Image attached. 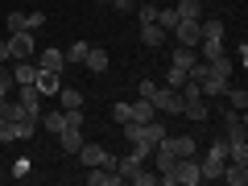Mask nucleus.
<instances>
[{
    "label": "nucleus",
    "mask_w": 248,
    "mask_h": 186,
    "mask_svg": "<svg viewBox=\"0 0 248 186\" xmlns=\"http://www.w3.org/2000/svg\"><path fill=\"white\" fill-rule=\"evenodd\" d=\"M153 182H157V174H145V170H141V174H137V182H133V186H153Z\"/></svg>",
    "instance_id": "nucleus-35"
},
{
    "label": "nucleus",
    "mask_w": 248,
    "mask_h": 186,
    "mask_svg": "<svg viewBox=\"0 0 248 186\" xmlns=\"http://www.w3.org/2000/svg\"><path fill=\"white\" fill-rule=\"evenodd\" d=\"M174 182L178 186H199V161L195 157H178L174 161Z\"/></svg>",
    "instance_id": "nucleus-6"
},
{
    "label": "nucleus",
    "mask_w": 248,
    "mask_h": 186,
    "mask_svg": "<svg viewBox=\"0 0 248 186\" xmlns=\"http://www.w3.org/2000/svg\"><path fill=\"white\" fill-rule=\"evenodd\" d=\"M87 50H91L87 42H71V46H66L62 54H66V62H83V58H87Z\"/></svg>",
    "instance_id": "nucleus-26"
},
{
    "label": "nucleus",
    "mask_w": 248,
    "mask_h": 186,
    "mask_svg": "<svg viewBox=\"0 0 248 186\" xmlns=\"http://www.w3.org/2000/svg\"><path fill=\"white\" fill-rule=\"evenodd\" d=\"M199 29H203V37H223V17H203Z\"/></svg>",
    "instance_id": "nucleus-23"
},
{
    "label": "nucleus",
    "mask_w": 248,
    "mask_h": 186,
    "mask_svg": "<svg viewBox=\"0 0 248 186\" xmlns=\"http://www.w3.org/2000/svg\"><path fill=\"white\" fill-rule=\"evenodd\" d=\"M0 62H9V42H0Z\"/></svg>",
    "instance_id": "nucleus-36"
},
{
    "label": "nucleus",
    "mask_w": 248,
    "mask_h": 186,
    "mask_svg": "<svg viewBox=\"0 0 248 186\" xmlns=\"http://www.w3.org/2000/svg\"><path fill=\"white\" fill-rule=\"evenodd\" d=\"M37 91H42V95H58V87H62V83H58V71H42V66H37Z\"/></svg>",
    "instance_id": "nucleus-11"
},
{
    "label": "nucleus",
    "mask_w": 248,
    "mask_h": 186,
    "mask_svg": "<svg viewBox=\"0 0 248 186\" xmlns=\"http://www.w3.org/2000/svg\"><path fill=\"white\" fill-rule=\"evenodd\" d=\"M161 141H166L170 149H174V157H195V153H199V141H195L190 133H174V137L166 133Z\"/></svg>",
    "instance_id": "nucleus-5"
},
{
    "label": "nucleus",
    "mask_w": 248,
    "mask_h": 186,
    "mask_svg": "<svg viewBox=\"0 0 248 186\" xmlns=\"http://www.w3.org/2000/svg\"><path fill=\"white\" fill-rule=\"evenodd\" d=\"M62 66H66V54L46 46V50H42V71H58V75H62Z\"/></svg>",
    "instance_id": "nucleus-18"
},
{
    "label": "nucleus",
    "mask_w": 248,
    "mask_h": 186,
    "mask_svg": "<svg viewBox=\"0 0 248 186\" xmlns=\"http://www.w3.org/2000/svg\"><path fill=\"white\" fill-rule=\"evenodd\" d=\"M13 178H29V161H25V157H21L17 166H13Z\"/></svg>",
    "instance_id": "nucleus-34"
},
{
    "label": "nucleus",
    "mask_w": 248,
    "mask_h": 186,
    "mask_svg": "<svg viewBox=\"0 0 248 186\" xmlns=\"http://www.w3.org/2000/svg\"><path fill=\"white\" fill-rule=\"evenodd\" d=\"M58 145H62L66 153H79V145H83V128H71V124H66V128L58 133Z\"/></svg>",
    "instance_id": "nucleus-13"
},
{
    "label": "nucleus",
    "mask_w": 248,
    "mask_h": 186,
    "mask_svg": "<svg viewBox=\"0 0 248 186\" xmlns=\"http://www.w3.org/2000/svg\"><path fill=\"white\" fill-rule=\"evenodd\" d=\"M141 42H145V46H161V42H170V33L153 21V25H141Z\"/></svg>",
    "instance_id": "nucleus-19"
},
{
    "label": "nucleus",
    "mask_w": 248,
    "mask_h": 186,
    "mask_svg": "<svg viewBox=\"0 0 248 186\" xmlns=\"http://www.w3.org/2000/svg\"><path fill=\"white\" fill-rule=\"evenodd\" d=\"M58 99H62L66 112H71V108H83V91H75V87H58Z\"/></svg>",
    "instance_id": "nucleus-21"
},
{
    "label": "nucleus",
    "mask_w": 248,
    "mask_h": 186,
    "mask_svg": "<svg viewBox=\"0 0 248 186\" xmlns=\"http://www.w3.org/2000/svg\"><path fill=\"white\" fill-rule=\"evenodd\" d=\"M153 116H161V112L153 108V99H145V95H141V99L133 104V120H137V124H149Z\"/></svg>",
    "instance_id": "nucleus-16"
},
{
    "label": "nucleus",
    "mask_w": 248,
    "mask_h": 186,
    "mask_svg": "<svg viewBox=\"0 0 248 186\" xmlns=\"http://www.w3.org/2000/svg\"><path fill=\"white\" fill-rule=\"evenodd\" d=\"M42 124H46V133L58 137L62 128H66V108H58V112H46V116H42Z\"/></svg>",
    "instance_id": "nucleus-20"
},
{
    "label": "nucleus",
    "mask_w": 248,
    "mask_h": 186,
    "mask_svg": "<svg viewBox=\"0 0 248 186\" xmlns=\"http://www.w3.org/2000/svg\"><path fill=\"white\" fill-rule=\"evenodd\" d=\"M46 25V13L37 9V13H25V29H42Z\"/></svg>",
    "instance_id": "nucleus-31"
},
{
    "label": "nucleus",
    "mask_w": 248,
    "mask_h": 186,
    "mask_svg": "<svg viewBox=\"0 0 248 186\" xmlns=\"http://www.w3.org/2000/svg\"><path fill=\"white\" fill-rule=\"evenodd\" d=\"M0 141H17V124L13 120H0Z\"/></svg>",
    "instance_id": "nucleus-32"
},
{
    "label": "nucleus",
    "mask_w": 248,
    "mask_h": 186,
    "mask_svg": "<svg viewBox=\"0 0 248 186\" xmlns=\"http://www.w3.org/2000/svg\"><path fill=\"white\" fill-rule=\"evenodd\" d=\"M137 13H141V25H153V21H157V9H153V4H137Z\"/></svg>",
    "instance_id": "nucleus-30"
},
{
    "label": "nucleus",
    "mask_w": 248,
    "mask_h": 186,
    "mask_svg": "<svg viewBox=\"0 0 248 186\" xmlns=\"http://www.w3.org/2000/svg\"><path fill=\"white\" fill-rule=\"evenodd\" d=\"M157 25L166 29V33H170V29L178 25V9H157Z\"/></svg>",
    "instance_id": "nucleus-28"
},
{
    "label": "nucleus",
    "mask_w": 248,
    "mask_h": 186,
    "mask_svg": "<svg viewBox=\"0 0 248 186\" xmlns=\"http://www.w3.org/2000/svg\"><path fill=\"white\" fill-rule=\"evenodd\" d=\"M145 170V157H137V153H124V157H116V174L124 178V182H137V174Z\"/></svg>",
    "instance_id": "nucleus-8"
},
{
    "label": "nucleus",
    "mask_w": 248,
    "mask_h": 186,
    "mask_svg": "<svg viewBox=\"0 0 248 186\" xmlns=\"http://www.w3.org/2000/svg\"><path fill=\"white\" fill-rule=\"evenodd\" d=\"M17 104L25 108V112H42V91H37V83H21Z\"/></svg>",
    "instance_id": "nucleus-9"
},
{
    "label": "nucleus",
    "mask_w": 248,
    "mask_h": 186,
    "mask_svg": "<svg viewBox=\"0 0 248 186\" xmlns=\"http://www.w3.org/2000/svg\"><path fill=\"white\" fill-rule=\"evenodd\" d=\"M199 87H203V95H207V99H219L223 91L232 87V79H223V75H215L211 66H207V71H203V79H199Z\"/></svg>",
    "instance_id": "nucleus-7"
},
{
    "label": "nucleus",
    "mask_w": 248,
    "mask_h": 186,
    "mask_svg": "<svg viewBox=\"0 0 248 186\" xmlns=\"http://www.w3.org/2000/svg\"><path fill=\"white\" fill-rule=\"evenodd\" d=\"M4 42H9V58H13V62H17V58H33V50H37L33 29H13Z\"/></svg>",
    "instance_id": "nucleus-1"
},
{
    "label": "nucleus",
    "mask_w": 248,
    "mask_h": 186,
    "mask_svg": "<svg viewBox=\"0 0 248 186\" xmlns=\"http://www.w3.org/2000/svg\"><path fill=\"white\" fill-rule=\"evenodd\" d=\"M104 4H112V0H104Z\"/></svg>",
    "instance_id": "nucleus-37"
},
{
    "label": "nucleus",
    "mask_w": 248,
    "mask_h": 186,
    "mask_svg": "<svg viewBox=\"0 0 248 186\" xmlns=\"http://www.w3.org/2000/svg\"><path fill=\"white\" fill-rule=\"evenodd\" d=\"M112 120H116V124L133 120V104H112Z\"/></svg>",
    "instance_id": "nucleus-29"
},
{
    "label": "nucleus",
    "mask_w": 248,
    "mask_h": 186,
    "mask_svg": "<svg viewBox=\"0 0 248 186\" xmlns=\"http://www.w3.org/2000/svg\"><path fill=\"white\" fill-rule=\"evenodd\" d=\"M13 29H25V13H17V9L9 13V33H13Z\"/></svg>",
    "instance_id": "nucleus-33"
},
{
    "label": "nucleus",
    "mask_w": 248,
    "mask_h": 186,
    "mask_svg": "<svg viewBox=\"0 0 248 186\" xmlns=\"http://www.w3.org/2000/svg\"><path fill=\"white\" fill-rule=\"evenodd\" d=\"M178 21H203V4L199 0H178Z\"/></svg>",
    "instance_id": "nucleus-15"
},
{
    "label": "nucleus",
    "mask_w": 248,
    "mask_h": 186,
    "mask_svg": "<svg viewBox=\"0 0 248 186\" xmlns=\"http://www.w3.org/2000/svg\"><path fill=\"white\" fill-rule=\"evenodd\" d=\"M21 116H25V108H21V104H13V99H4V104H0V120H13V124H17Z\"/></svg>",
    "instance_id": "nucleus-24"
},
{
    "label": "nucleus",
    "mask_w": 248,
    "mask_h": 186,
    "mask_svg": "<svg viewBox=\"0 0 248 186\" xmlns=\"http://www.w3.org/2000/svg\"><path fill=\"white\" fill-rule=\"evenodd\" d=\"M79 161H83L87 170H91V166H116V157L104 149V145H87V141L79 145Z\"/></svg>",
    "instance_id": "nucleus-3"
},
{
    "label": "nucleus",
    "mask_w": 248,
    "mask_h": 186,
    "mask_svg": "<svg viewBox=\"0 0 248 186\" xmlns=\"http://www.w3.org/2000/svg\"><path fill=\"white\" fill-rule=\"evenodd\" d=\"M199 62V50L195 46H174V66H182V71H190Z\"/></svg>",
    "instance_id": "nucleus-17"
},
{
    "label": "nucleus",
    "mask_w": 248,
    "mask_h": 186,
    "mask_svg": "<svg viewBox=\"0 0 248 186\" xmlns=\"http://www.w3.org/2000/svg\"><path fill=\"white\" fill-rule=\"evenodd\" d=\"M186 79H190V71H182V66H174V62H170V75H166V87H174V91H178V87H182Z\"/></svg>",
    "instance_id": "nucleus-25"
},
{
    "label": "nucleus",
    "mask_w": 248,
    "mask_h": 186,
    "mask_svg": "<svg viewBox=\"0 0 248 186\" xmlns=\"http://www.w3.org/2000/svg\"><path fill=\"white\" fill-rule=\"evenodd\" d=\"M83 62H87V71H91V75H104V71H108V50L91 46V50H87V58H83Z\"/></svg>",
    "instance_id": "nucleus-14"
},
{
    "label": "nucleus",
    "mask_w": 248,
    "mask_h": 186,
    "mask_svg": "<svg viewBox=\"0 0 248 186\" xmlns=\"http://www.w3.org/2000/svg\"><path fill=\"white\" fill-rule=\"evenodd\" d=\"M223 95H228L232 112H244V108H248V91H244V87H228V91H223Z\"/></svg>",
    "instance_id": "nucleus-22"
},
{
    "label": "nucleus",
    "mask_w": 248,
    "mask_h": 186,
    "mask_svg": "<svg viewBox=\"0 0 248 186\" xmlns=\"http://www.w3.org/2000/svg\"><path fill=\"white\" fill-rule=\"evenodd\" d=\"M170 33H174L178 46H195V50H199V42H203V29H199V21H178Z\"/></svg>",
    "instance_id": "nucleus-4"
},
{
    "label": "nucleus",
    "mask_w": 248,
    "mask_h": 186,
    "mask_svg": "<svg viewBox=\"0 0 248 186\" xmlns=\"http://www.w3.org/2000/svg\"><path fill=\"white\" fill-rule=\"evenodd\" d=\"M149 99H153V108H157V112H174V116L182 112V95H178L174 87H161V83H157Z\"/></svg>",
    "instance_id": "nucleus-2"
},
{
    "label": "nucleus",
    "mask_w": 248,
    "mask_h": 186,
    "mask_svg": "<svg viewBox=\"0 0 248 186\" xmlns=\"http://www.w3.org/2000/svg\"><path fill=\"white\" fill-rule=\"evenodd\" d=\"M37 79V66H33V58H17V66H13V83H33Z\"/></svg>",
    "instance_id": "nucleus-12"
},
{
    "label": "nucleus",
    "mask_w": 248,
    "mask_h": 186,
    "mask_svg": "<svg viewBox=\"0 0 248 186\" xmlns=\"http://www.w3.org/2000/svg\"><path fill=\"white\" fill-rule=\"evenodd\" d=\"M182 116H190V120H207V99H195V104H182Z\"/></svg>",
    "instance_id": "nucleus-27"
},
{
    "label": "nucleus",
    "mask_w": 248,
    "mask_h": 186,
    "mask_svg": "<svg viewBox=\"0 0 248 186\" xmlns=\"http://www.w3.org/2000/svg\"><path fill=\"white\" fill-rule=\"evenodd\" d=\"M219 178H223L228 186H244V182H248V161H228Z\"/></svg>",
    "instance_id": "nucleus-10"
}]
</instances>
